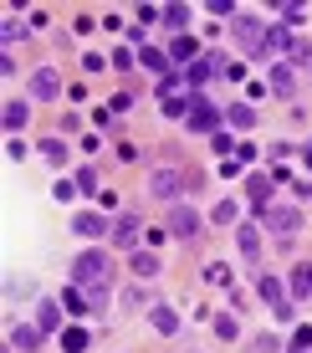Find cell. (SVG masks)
<instances>
[{"label":"cell","instance_id":"obj_22","mask_svg":"<svg viewBox=\"0 0 312 353\" xmlns=\"http://www.w3.org/2000/svg\"><path fill=\"white\" fill-rule=\"evenodd\" d=\"M134 272L143 276V282H149V276H159V256H154V251H134Z\"/></svg>","mask_w":312,"mask_h":353},{"label":"cell","instance_id":"obj_41","mask_svg":"<svg viewBox=\"0 0 312 353\" xmlns=\"http://www.w3.org/2000/svg\"><path fill=\"white\" fill-rule=\"evenodd\" d=\"M302 190H307V194H312V185H302Z\"/></svg>","mask_w":312,"mask_h":353},{"label":"cell","instance_id":"obj_39","mask_svg":"<svg viewBox=\"0 0 312 353\" xmlns=\"http://www.w3.org/2000/svg\"><path fill=\"white\" fill-rule=\"evenodd\" d=\"M215 333H220V338H236V318H215Z\"/></svg>","mask_w":312,"mask_h":353},{"label":"cell","instance_id":"obj_25","mask_svg":"<svg viewBox=\"0 0 312 353\" xmlns=\"http://www.w3.org/2000/svg\"><path fill=\"white\" fill-rule=\"evenodd\" d=\"M287 57H292V67H312V46L297 41V36H292V46H287Z\"/></svg>","mask_w":312,"mask_h":353},{"label":"cell","instance_id":"obj_2","mask_svg":"<svg viewBox=\"0 0 312 353\" xmlns=\"http://www.w3.org/2000/svg\"><path fill=\"white\" fill-rule=\"evenodd\" d=\"M261 225H267L271 236L292 241L297 230H302V210H292V205H267V210H261Z\"/></svg>","mask_w":312,"mask_h":353},{"label":"cell","instance_id":"obj_24","mask_svg":"<svg viewBox=\"0 0 312 353\" xmlns=\"http://www.w3.org/2000/svg\"><path fill=\"white\" fill-rule=\"evenodd\" d=\"M26 118H31L26 103H6V128H26Z\"/></svg>","mask_w":312,"mask_h":353},{"label":"cell","instance_id":"obj_35","mask_svg":"<svg viewBox=\"0 0 312 353\" xmlns=\"http://www.w3.org/2000/svg\"><path fill=\"white\" fill-rule=\"evenodd\" d=\"M292 348H297V353L312 348V327H297V333H292Z\"/></svg>","mask_w":312,"mask_h":353},{"label":"cell","instance_id":"obj_28","mask_svg":"<svg viewBox=\"0 0 312 353\" xmlns=\"http://www.w3.org/2000/svg\"><path fill=\"white\" fill-rule=\"evenodd\" d=\"M77 194H103L98 190V169H82L77 174Z\"/></svg>","mask_w":312,"mask_h":353},{"label":"cell","instance_id":"obj_31","mask_svg":"<svg viewBox=\"0 0 312 353\" xmlns=\"http://www.w3.org/2000/svg\"><path fill=\"white\" fill-rule=\"evenodd\" d=\"M36 149H41V154H46V159H52V164H62V159H67L62 139H46V143H36Z\"/></svg>","mask_w":312,"mask_h":353},{"label":"cell","instance_id":"obj_4","mask_svg":"<svg viewBox=\"0 0 312 353\" xmlns=\"http://www.w3.org/2000/svg\"><path fill=\"white\" fill-rule=\"evenodd\" d=\"M189 133H220V108H210L200 92H189V118H185Z\"/></svg>","mask_w":312,"mask_h":353},{"label":"cell","instance_id":"obj_34","mask_svg":"<svg viewBox=\"0 0 312 353\" xmlns=\"http://www.w3.org/2000/svg\"><path fill=\"white\" fill-rule=\"evenodd\" d=\"M205 282H225V287H231V266H220V261L205 266Z\"/></svg>","mask_w":312,"mask_h":353},{"label":"cell","instance_id":"obj_15","mask_svg":"<svg viewBox=\"0 0 312 353\" xmlns=\"http://www.w3.org/2000/svg\"><path fill=\"white\" fill-rule=\"evenodd\" d=\"M72 230H77V236H82V241H98V236H103V230H113V225H107V221H103V215H77V221H72Z\"/></svg>","mask_w":312,"mask_h":353},{"label":"cell","instance_id":"obj_19","mask_svg":"<svg viewBox=\"0 0 312 353\" xmlns=\"http://www.w3.org/2000/svg\"><path fill=\"white\" fill-rule=\"evenodd\" d=\"M36 327H41V333L62 327V307H56V302H41V307H36Z\"/></svg>","mask_w":312,"mask_h":353},{"label":"cell","instance_id":"obj_33","mask_svg":"<svg viewBox=\"0 0 312 353\" xmlns=\"http://www.w3.org/2000/svg\"><path fill=\"white\" fill-rule=\"evenodd\" d=\"M26 31H31V26H21V21H6V31H0V36H6V46H16Z\"/></svg>","mask_w":312,"mask_h":353},{"label":"cell","instance_id":"obj_13","mask_svg":"<svg viewBox=\"0 0 312 353\" xmlns=\"http://www.w3.org/2000/svg\"><path fill=\"white\" fill-rule=\"evenodd\" d=\"M169 62H189V67H195V62H200V41H195V36H174Z\"/></svg>","mask_w":312,"mask_h":353},{"label":"cell","instance_id":"obj_21","mask_svg":"<svg viewBox=\"0 0 312 353\" xmlns=\"http://www.w3.org/2000/svg\"><path fill=\"white\" fill-rule=\"evenodd\" d=\"M292 297H312V261H302L292 272Z\"/></svg>","mask_w":312,"mask_h":353},{"label":"cell","instance_id":"obj_17","mask_svg":"<svg viewBox=\"0 0 312 353\" xmlns=\"http://www.w3.org/2000/svg\"><path fill=\"white\" fill-rule=\"evenodd\" d=\"M149 323L159 327V333H179V312L174 307H149Z\"/></svg>","mask_w":312,"mask_h":353},{"label":"cell","instance_id":"obj_20","mask_svg":"<svg viewBox=\"0 0 312 353\" xmlns=\"http://www.w3.org/2000/svg\"><path fill=\"white\" fill-rule=\"evenodd\" d=\"M225 118H231V128H256V108H251V103H231Z\"/></svg>","mask_w":312,"mask_h":353},{"label":"cell","instance_id":"obj_7","mask_svg":"<svg viewBox=\"0 0 312 353\" xmlns=\"http://www.w3.org/2000/svg\"><path fill=\"white\" fill-rule=\"evenodd\" d=\"M31 97H36V103H52V97H62V77H56L52 67H36V72H31Z\"/></svg>","mask_w":312,"mask_h":353},{"label":"cell","instance_id":"obj_37","mask_svg":"<svg viewBox=\"0 0 312 353\" xmlns=\"http://www.w3.org/2000/svg\"><path fill=\"white\" fill-rule=\"evenodd\" d=\"M52 194H56V200H72V194H77V185H72V179H56Z\"/></svg>","mask_w":312,"mask_h":353},{"label":"cell","instance_id":"obj_9","mask_svg":"<svg viewBox=\"0 0 312 353\" xmlns=\"http://www.w3.org/2000/svg\"><path fill=\"white\" fill-rule=\"evenodd\" d=\"M138 215H118L113 221V230H107V236H113V246H123V251H138Z\"/></svg>","mask_w":312,"mask_h":353},{"label":"cell","instance_id":"obj_1","mask_svg":"<svg viewBox=\"0 0 312 353\" xmlns=\"http://www.w3.org/2000/svg\"><path fill=\"white\" fill-rule=\"evenodd\" d=\"M72 287L87 292L92 307H107V292H113V266H107L103 251H82V256L72 261Z\"/></svg>","mask_w":312,"mask_h":353},{"label":"cell","instance_id":"obj_29","mask_svg":"<svg viewBox=\"0 0 312 353\" xmlns=\"http://www.w3.org/2000/svg\"><path fill=\"white\" fill-rule=\"evenodd\" d=\"M179 82H185L179 72H169V77H159V97H164V103H169V97H179Z\"/></svg>","mask_w":312,"mask_h":353},{"label":"cell","instance_id":"obj_11","mask_svg":"<svg viewBox=\"0 0 312 353\" xmlns=\"http://www.w3.org/2000/svg\"><path fill=\"white\" fill-rule=\"evenodd\" d=\"M236 241H241L246 261H261V225H236Z\"/></svg>","mask_w":312,"mask_h":353},{"label":"cell","instance_id":"obj_5","mask_svg":"<svg viewBox=\"0 0 312 353\" xmlns=\"http://www.w3.org/2000/svg\"><path fill=\"white\" fill-rule=\"evenodd\" d=\"M185 185H189V174H185V169H174V164H164V169H154V174H149V194H154V200H174Z\"/></svg>","mask_w":312,"mask_h":353},{"label":"cell","instance_id":"obj_40","mask_svg":"<svg viewBox=\"0 0 312 353\" xmlns=\"http://www.w3.org/2000/svg\"><path fill=\"white\" fill-rule=\"evenodd\" d=\"M302 164H307V169H312V143H307V149H302Z\"/></svg>","mask_w":312,"mask_h":353},{"label":"cell","instance_id":"obj_6","mask_svg":"<svg viewBox=\"0 0 312 353\" xmlns=\"http://www.w3.org/2000/svg\"><path fill=\"white\" fill-rule=\"evenodd\" d=\"M256 292H261V302H271V312H277L282 323L292 318V302H287V292H282V282H277V276H267V272H261V282H256Z\"/></svg>","mask_w":312,"mask_h":353},{"label":"cell","instance_id":"obj_10","mask_svg":"<svg viewBox=\"0 0 312 353\" xmlns=\"http://www.w3.org/2000/svg\"><path fill=\"white\" fill-rule=\"evenodd\" d=\"M169 230H174V236H179V241H189V236H200V215H195V210H189V205H179V210L169 215Z\"/></svg>","mask_w":312,"mask_h":353},{"label":"cell","instance_id":"obj_3","mask_svg":"<svg viewBox=\"0 0 312 353\" xmlns=\"http://www.w3.org/2000/svg\"><path fill=\"white\" fill-rule=\"evenodd\" d=\"M231 31H236V41H241L251 57L267 52V21H256V16H236V21H231Z\"/></svg>","mask_w":312,"mask_h":353},{"label":"cell","instance_id":"obj_30","mask_svg":"<svg viewBox=\"0 0 312 353\" xmlns=\"http://www.w3.org/2000/svg\"><path fill=\"white\" fill-rule=\"evenodd\" d=\"M210 16H220V21H236L241 10H236V0H210Z\"/></svg>","mask_w":312,"mask_h":353},{"label":"cell","instance_id":"obj_38","mask_svg":"<svg viewBox=\"0 0 312 353\" xmlns=\"http://www.w3.org/2000/svg\"><path fill=\"white\" fill-rule=\"evenodd\" d=\"M6 154H10V159H16V164H21V159H26V154H31V149H26V143H21V139H10V143H6Z\"/></svg>","mask_w":312,"mask_h":353},{"label":"cell","instance_id":"obj_27","mask_svg":"<svg viewBox=\"0 0 312 353\" xmlns=\"http://www.w3.org/2000/svg\"><path fill=\"white\" fill-rule=\"evenodd\" d=\"M236 215H241V210H236L231 200H220V205L210 210V221H215V225H236Z\"/></svg>","mask_w":312,"mask_h":353},{"label":"cell","instance_id":"obj_32","mask_svg":"<svg viewBox=\"0 0 312 353\" xmlns=\"http://www.w3.org/2000/svg\"><path fill=\"white\" fill-rule=\"evenodd\" d=\"M277 16H282V21H292V26H302V21H307V10H302V6H292V0H287V6H277Z\"/></svg>","mask_w":312,"mask_h":353},{"label":"cell","instance_id":"obj_36","mask_svg":"<svg viewBox=\"0 0 312 353\" xmlns=\"http://www.w3.org/2000/svg\"><path fill=\"white\" fill-rule=\"evenodd\" d=\"M128 67H134V52H128V46H123V52H113V72H128Z\"/></svg>","mask_w":312,"mask_h":353},{"label":"cell","instance_id":"obj_14","mask_svg":"<svg viewBox=\"0 0 312 353\" xmlns=\"http://www.w3.org/2000/svg\"><path fill=\"white\" fill-rule=\"evenodd\" d=\"M10 348L36 353V348H41V327H26V323H21V327H10Z\"/></svg>","mask_w":312,"mask_h":353},{"label":"cell","instance_id":"obj_16","mask_svg":"<svg viewBox=\"0 0 312 353\" xmlns=\"http://www.w3.org/2000/svg\"><path fill=\"white\" fill-rule=\"evenodd\" d=\"M267 77H271V92H282V97H292V92H297V77H292V67H271Z\"/></svg>","mask_w":312,"mask_h":353},{"label":"cell","instance_id":"obj_23","mask_svg":"<svg viewBox=\"0 0 312 353\" xmlns=\"http://www.w3.org/2000/svg\"><path fill=\"white\" fill-rule=\"evenodd\" d=\"M87 343H92V338H87V327H67V333H62V348H67V353H82Z\"/></svg>","mask_w":312,"mask_h":353},{"label":"cell","instance_id":"obj_18","mask_svg":"<svg viewBox=\"0 0 312 353\" xmlns=\"http://www.w3.org/2000/svg\"><path fill=\"white\" fill-rule=\"evenodd\" d=\"M271 185H277L271 174H251V205H256V210H267V194H271Z\"/></svg>","mask_w":312,"mask_h":353},{"label":"cell","instance_id":"obj_26","mask_svg":"<svg viewBox=\"0 0 312 353\" xmlns=\"http://www.w3.org/2000/svg\"><path fill=\"white\" fill-rule=\"evenodd\" d=\"M189 16H195L189 6H164V21H169V26H179V31L189 26Z\"/></svg>","mask_w":312,"mask_h":353},{"label":"cell","instance_id":"obj_12","mask_svg":"<svg viewBox=\"0 0 312 353\" xmlns=\"http://www.w3.org/2000/svg\"><path fill=\"white\" fill-rule=\"evenodd\" d=\"M138 62H143V72H154V77H169V52H159V46H143Z\"/></svg>","mask_w":312,"mask_h":353},{"label":"cell","instance_id":"obj_8","mask_svg":"<svg viewBox=\"0 0 312 353\" xmlns=\"http://www.w3.org/2000/svg\"><path fill=\"white\" fill-rule=\"evenodd\" d=\"M220 72H225V57H200L195 67H185V82H189V88H205V82L220 77Z\"/></svg>","mask_w":312,"mask_h":353}]
</instances>
